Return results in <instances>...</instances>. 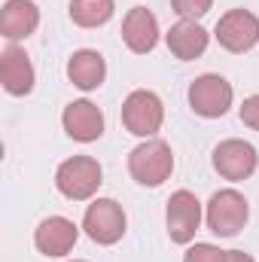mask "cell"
I'll list each match as a JSON object with an SVG mask.
<instances>
[{"label":"cell","instance_id":"cell-1","mask_svg":"<svg viewBox=\"0 0 259 262\" xmlns=\"http://www.w3.org/2000/svg\"><path fill=\"white\" fill-rule=\"evenodd\" d=\"M171 171H174V152L159 137H146L128 152V174L140 186L156 189L171 177Z\"/></svg>","mask_w":259,"mask_h":262},{"label":"cell","instance_id":"cell-2","mask_svg":"<svg viewBox=\"0 0 259 262\" xmlns=\"http://www.w3.org/2000/svg\"><path fill=\"white\" fill-rule=\"evenodd\" d=\"M101 177H104V171H101L98 159H92V156H73V159H67V162L58 165V171H55V189L64 198H70V201H89L101 189V183H104Z\"/></svg>","mask_w":259,"mask_h":262},{"label":"cell","instance_id":"cell-3","mask_svg":"<svg viewBox=\"0 0 259 262\" xmlns=\"http://www.w3.org/2000/svg\"><path fill=\"white\" fill-rule=\"evenodd\" d=\"M247 216H250V204H247V198L241 195L238 189L213 192L210 201H207V210H204L207 229L217 238H235L247 226Z\"/></svg>","mask_w":259,"mask_h":262},{"label":"cell","instance_id":"cell-4","mask_svg":"<svg viewBox=\"0 0 259 262\" xmlns=\"http://www.w3.org/2000/svg\"><path fill=\"white\" fill-rule=\"evenodd\" d=\"M165 122V104L156 92L137 89L122 101V125L134 137H156V131Z\"/></svg>","mask_w":259,"mask_h":262},{"label":"cell","instance_id":"cell-5","mask_svg":"<svg viewBox=\"0 0 259 262\" xmlns=\"http://www.w3.org/2000/svg\"><path fill=\"white\" fill-rule=\"evenodd\" d=\"M125 226H128L125 210H122V204L113 201V198H95V201L85 207L82 229H85V235H89L95 244H101V247H113L116 241H122Z\"/></svg>","mask_w":259,"mask_h":262},{"label":"cell","instance_id":"cell-6","mask_svg":"<svg viewBox=\"0 0 259 262\" xmlns=\"http://www.w3.org/2000/svg\"><path fill=\"white\" fill-rule=\"evenodd\" d=\"M232 82L220 73H201L189 82V107L204 119H220L232 107Z\"/></svg>","mask_w":259,"mask_h":262},{"label":"cell","instance_id":"cell-7","mask_svg":"<svg viewBox=\"0 0 259 262\" xmlns=\"http://www.w3.org/2000/svg\"><path fill=\"white\" fill-rule=\"evenodd\" d=\"M213 37L226 52H235V55L250 52L259 43V18L250 9H229L220 15Z\"/></svg>","mask_w":259,"mask_h":262},{"label":"cell","instance_id":"cell-8","mask_svg":"<svg viewBox=\"0 0 259 262\" xmlns=\"http://www.w3.org/2000/svg\"><path fill=\"white\" fill-rule=\"evenodd\" d=\"M256 165H259L256 146L247 143V140L229 137V140L217 143V149H213V168L223 180H232V183L247 180V177H253Z\"/></svg>","mask_w":259,"mask_h":262},{"label":"cell","instance_id":"cell-9","mask_svg":"<svg viewBox=\"0 0 259 262\" xmlns=\"http://www.w3.org/2000/svg\"><path fill=\"white\" fill-rule=\"evenodd\" d=\"M165 220H168V235L174 244H192L195 232L201 226V201L189 189H177L168 198Z\"/></svg>","mask_w":259,"mask_h":262},{"label":"cell","instance_id":"cell-10","mask_svg":"<svg viewBox=\"0 0 259 262\" xmlns=\"http://www.w3.org/2000/svg\"><path fill=\"white\" fill-rule=\"evenodd\" d=\"M0 82L12 98H25L34 92L37 73H34V64L21 46H6L0 52Z\"/></svg>","mask_w":259,"mask_h":262},{"label":"cell","instance_id":"cell-11","mask_svg":"<svg viewBox=\"0 0 259 262\" xmlns=\"http://www.w3.org/2000/svg\"><path fill=\"white\" fill-rule=\"evenodd\" d=\"M76 238H79V229L73 226V220H67V216H46L37 226V232H34V247L43 256L55 259V256H67L73 250Z\"/></svg>","mask_w":259,"mask_h":262},{"label":"cell","instance_id":"cell-12","mask_svg":"<svg viewBox=\"0 0 259 262\" xmlns=\"http://www.w3.org/2000/svg\"><path fill=\"white\" fill-rule=\"evenodd\" d=\"M61 125L67 137L79 140V143H95L104 134V113L98 110V104L92 101H70L61 113Z\"/></svg>","mask_w":259,"mask_h":262},{"label":"cell","instance_id":"cell-13","mask_svg":"<svg viewBox=\"0 0 259 262\" xmlns=\"http://www.w3.org/2000/svg\"><path fill=\"white\" fill-rule=\"evenodd\" d=\"M122 40L134 55H146L159 43V18L146 6H134L122 18Z\"/></svg>","mask_w":259,"mask_h":262},{"label":"cell","instance_id":"cell-14","mask_svg":"<svg viewBox=\"0 0 259 262\" xmlns=\"http://www.w3.org/2000/svg\"><path fill=\"white\" fill-rule=\"evenodd\" d=\"M165 43L171 49L174 58L180 61H195L207 52V43H210V34L198 25V21H189V18H180L168 34H165Z\"/></svg>","mask_w":259,"mask_h":262},{"label":"cell","instance_id":"cell-15","mask_svg":"<svg viewBox=\"0 0 259 262\" xmlns=\"http://www.w3.org/2000/svg\"><path fill=\"white\" fill-rule=\"evenodd\" d=\"M40 28V9L34 0H6L0 9V34L6 40H25Z\"/></svg>","mask_w":259,"mask_h":262},{"label":"cell","instance_id":"cell-16","mask_svg":"<svg viewBox=\"0 0 259 262\" xmlns=\"http://www.w3.org/2000/svg\"><path fill=\"white\" fill-rule=\"evenodd\" d=\"M104 76H107V61H104L101 52H95V49H79V52L70 55V61H67V79H70L76 89L95 92V89L104 82Z\"/></svg>","mask_w":259,"mask_h":262},{"label":"cell","instance_id":"cell-17","mask_svg":"<svg viewBox=\"0 0 259 262\" xmlns=\"http://www.w3.org/2000/svg\"><path fill=\"white\" fill-rule=\"evenodd\" d=\"M116 3L113 0H70V18L79 28H101L113 18Z\"/></svg>","mask_w":259,"mask_h":262},{"label":"cell","instance_id":"cell-18","mask_svg":"<svg viewBox=\"0 0 259 262\" xmlns=\"http://www.w3.org/2000/svg\"><path fill=\"white\" fill-rule=\"evenodd\" d=\"M210 6H213V0H171V9L180 18H189V21H198L201 15H207Z\"/></svg>","mask_w":259,"mask_h":262},{"label":"cell","instance_id":"cell-19","mask_svg":"<svg viewBox=\"0 0 259 262\" xmlns=\"http://www.w3.org/2000/svg\"><path fill=\"white\" fill-rule=\"evenodd\" d=\"M183 262H226V250H220L213 244H192L183 253Z\"/></svg>","mask_w":259,"mask_h":262},{"label":"cell","instance_id":"cell-20","mask_svg":"<svg viewBox=\"0 0 259 262\" xmlns=\"http://www.w3.org/2000/svg\"><path fill=\"white\" fill-rule=\"evenodd\" d=\"M241 122H244L247 128L259 131V95L244 98V104H241Z\"/></svg>","mask_w":259,"mask_h":262},{"label":"cell","instance_id":"cell-21","mask_svg":"<svg viewBox=\"0 0 259 262\" xmlns=\"http://www.w3.org/2000/svg\"><path fill=\"white\" fill-rule=\"evenodd\" d=\"M226 262H256V259L244 250H226Z\"/></svg>","mask_w":259,"mask_h":262},{"label":"cell","instance_id":"cell-22","mask_svg":"<svg viewBox=\"0 0 259 262\" xmlns=\"http://www.w3.org/2000/svg\"><path fill=\"white\" fill-rule=\"evenodd\" d=\"M73 262H85V259H73Z\"/></svg>","mask_w":259,"mask_h":262}]
</instances>
